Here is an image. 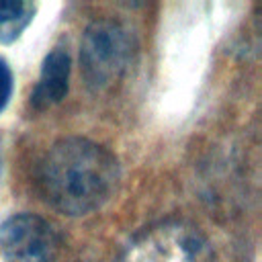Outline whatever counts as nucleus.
<instances>
[{"label":"nucleus","instance_id":"f257e3e1","mask_svg":"<svg viewBox=\"0 0 262 262\" xmlns=\"http://www.w3.org/2000/svg\"><path fill=\"white\" fill-rule=\"evenodd\" d=\"M119 180L117 158L84 137L55 141L39 168V186L45 201L70 217L102 209L115 196Z\"/></svg>","mask_w":262,"mask_h":262},{"label":"nucleus","instance_id":"f03ea898","mask_svg":"<svg viewBox=\"0 0 262 262\" xmlns=\"http://www.w3.org/2000/svg\"><path fill=\"white\" fill-rule=\"evenodd\" d=\"M133 51V35L125 25L113 18L90 23L80 41V72L86 86L94 92L108 90L127 72Z\"/></svg>","mask_w":262,"mask_h":262},{"label":"nucleus","instance_id":"7ed1b4c3","mask_svg":"<svg viewBox=\"0 0 262 262\" xmlns=\"http://www.w3.org/2000/svg\"><path fill=\"white\" fill-rule=\"evenodd\" d=\"M117 262H215V252L196 225L162 221L139 231Z\"/></svg>","mask_w":262,"mask_h":262},{"label":"nucleus","instance_id":"20e7f679","mask_svg":"<svg viewBox=\"0 0 262 262\" xmlns=\"http://www.w3.org/2000/svg\"><path fill=\"white\" fill-rule=\"evenodd\" d=\"M57 235L39 215L18 213L0 225V254L4 262H53Z\"/></svg>","mask_w":262,"mask_h":262},{"label":"nucleus","instance_id":"39448f33","mask_svg":"<svg viewBox=\"0 0 262 262\" xmlns=\"http://www.w3.org/2000/svg\"><path fill=\"white\" fill-rule=\"evenodd\" d=\"M68 80H70V55L66 49L55 47L43 59L39 82L31 92V104L37 111H43L61 102L68 94Z\"/></svg>","mask_w":262,"mask_h":262},{"label":"nucleus","instance_id":"423d86ee","mask_svg":"<svg viewBox=\"0 0 262 262\" xmlns=\"http://www.w3.org/2000/svg\"><path fill=\"white\" fill-rule=\"evenodd\" d=\"M35 4L20 0H0V43H12L33 20Z\"/></svg>","mask_w":262,"mask_h":262},{"label":"nucleus","instance_id":"0eeeda50","mask_svg":"<svg viewBox=\"0 0 262 262\" xmlns=\"http://www.w3.org/2000/svg\"><path fill=\"white\" fill-rule=\"evenodd\" d=\"M12 70L4 57H0V113L6 108L10 96H12Z\"/></svg>","mask_w":262,"mask_h":262},{"label":"nucleus","instance_id":"6e6552de","mask_svg":"<svg viewBox=\"0 0 262 262\" xmlns=\"http://www.w3.org/2000/svg\"><path fill=\"white\" fill-rule=\"evenodd\" d=\"M0 172H2V141H0Z\"/></svg>","mask_w":262,"mask_h":262}]
</instances>
